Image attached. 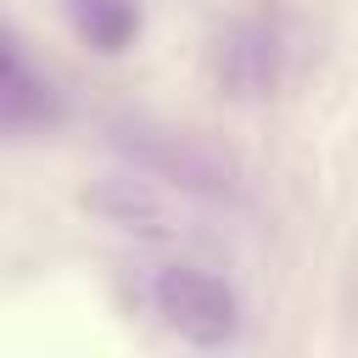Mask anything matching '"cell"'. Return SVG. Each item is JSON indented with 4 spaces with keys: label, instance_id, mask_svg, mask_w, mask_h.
I'll list each match as a JSON object with an SVG mask.
<instances>
[{
    "label": "cell",
    "instance_id": "obj_3",
    "mask_svg": "<svg viewBox=\"0 0 358 358\" xmlns=\"http://www.w3.org/2000/svg\"><path fill=\"white\" fill-rule=\"evenodd\" d=\"M218 84L235 101H257L280 84V28L268 11H252L218 39Z\"/></svg>",
    "mask_w": 358,
    "mask_h": 358
},
{
    "label": "cell",
    "instance_id": "obj_5",
    "mask_svg": "<svg viewBox=\"0 0 358 358\" xmlns=\"http://www.w3.org/2000/svg\"><path fill=\"white\" fill-rule=\"evenodd\" d=\"M67 17L78 28V39L95 45L101 56L129 50L134 34H140V6L134 0H67Z\"/></svg>",
    "mask_w": 358,
    "mask_h": 358
},
{
    "label": "cell",
    "instance_id": "obj_4",
    "mask_svg": "<svg viewBox=\"0 0 358 358\" xmlns=\"http://www.w3.org/2000/svg\"><path fill=\"white\" fill-rule=\"evenodd\" d=\"M0 123L6 134H45L62 123V95L45 73L28 67L22 39H6V78H0Z\"/></svg>",
    "mask_w": 358,
    "mask_h": 358
},
{
    "label": "cell",
    "instance_id": "obj_2",
    "mask_svg": "<svg viewBox=\"0 0 358 358\" xmlns=\"http://www.w3.org/2000/svg\"><path fill=\"white\" fill-rule=\"evenodd\" d=\"M117 145L157 179L190 190V196H229L235 190V173H229V157H218L207 140L196 134H179V129H151V123H123L117 129Z\"/></svg>",
    "mask_w": 358,
    "mask_h": 358
},
{
    "label": "cell",
    "instance_id": "obj_1",
    "mask_svg": "<svg viewBox=\"0 0 358 358\" xmlns=\"http://www.w3.org/2000/svg\"><path fill=\"white\" fill-rule=\"evenodd\" d=\"M151 302L162 313V324L173 336H185L190 347H229L235 330H241V302L235 291L207 274V268H190V263H173L151 280Z\"/></svg>",
    "mask_w": 358,
    "mask_h": 358
}]
</instances>
